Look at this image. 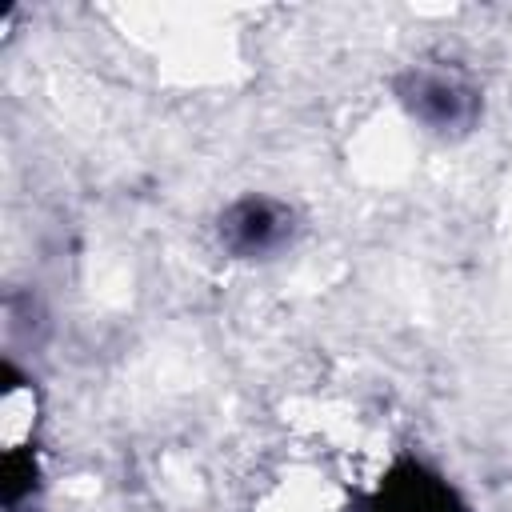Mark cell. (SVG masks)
<instances>
[{"instance_id":"cell-2","label":"cell","mask_w":512,"mask_h":512,"mask_svg":"<svg viewBox=\"0 0 512 512\" xmlns=\"http://www.w3.org/2000/svg\"><path fill=\"white\" fill-rule=\"evenodd\" d=\"M288 212L276 204V200H264V196H248V200H236L224 216H220V236L232 252L240 256H260V252H272L288 240Z\"/></svg>"},{"instance_id":"cell-1","label":"cell","mask_w":512,"mask_h":512,"mask_svg":"<svg viewBox=\"0 0 512 512\" xmlns=\"http://www.w3.org/2000/svg\"><path fill=\"white\" fill-rule=\"evenodd\" d=\"M408 112L416 120H424L428 128L436 132H452V128H468L476 120V92L468 84H460L456 76H444V72H412L400 88Z\"/></svg>"}]
</instances>
